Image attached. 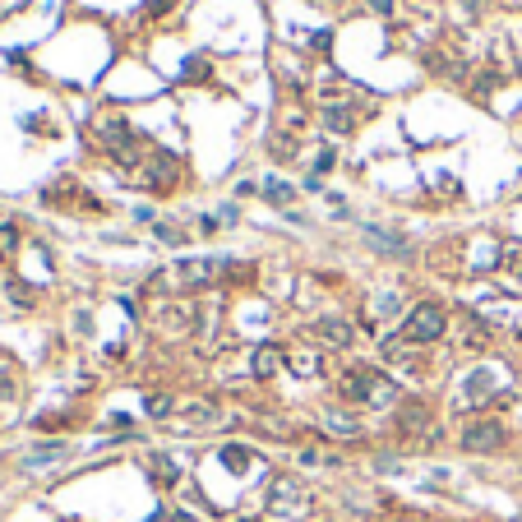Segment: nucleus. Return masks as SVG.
<instances>
[{"mask_svg": "<svg viewBox=\"0 0 522 522\" xmlns=\"http://www.w3.org/2000/svg\"><path fill=\"white\" fill-rule=\"evenodd\" d=\"M323 430H328V434H342V439H356V434H361V425H356L352 416H342V412H328V416H323Z\"/></svg>", "mask_w": 522, "mask_h": 522, "instance_id": "12", "label": "nucleus"}, {"mask_svg": "<svg viewBox=\"0 0 522 522\" xmlns=\"http://www.w3.org/2000/svg\"><path fill=\"white\" fill-rule=\"evenodd\" d=\"M282 365H287V352H282V347H273V342H263L259 352L250 356V370H254L259 379H268V374H277Z\"/></svg>", "mask_w": 522, "mask_h": 522, "instance_id": "8", "label": "nucleus"}, {"mask_svg": "<svg viewBox=\"0 0 522 522\" xmlns=\"http://www.w3.org/2000/svg\"><path fill=\"white\" fill-rule=\"evenodd\" d=\"M222 462H227L231 472H245L250 467V448L245 444H222Z\"/></svg>", "mask_w": 522, "mask_h": 522, "instance_id": "15", "label": "nucleus"}, {"mask_svg": "<svg viewBox=\"0 0 522 522\" xmlns=\"http://www.w3.org/2000/svg\"><path fill=\"white\" fill-rule=\"evenodd\" d=\"M148 472L157 476V485H176V481H181V467H176L167 453H148Z\"/></svg>", "mask_w": 522, "mask_h": 522, "instance_id": "10", "label": "nucleus"}, {"mask_svg": "<svg viewBox=\"0 0 522 522\" xmlns=\"http://www.w3.org/2000/svg\"><path fill=\"white\" fill-rule=\"evenodd\" d=\"M19 250V227L14 222H0V259H10Z\"/></svg>", "mask_w": 522, "mask_h": 522, "instance_id": "19", "label": "nucleus"}, {"mask_svg": "<svg viewBox=\"0 0 522 522\" xmlns=\"http://www.w3.org/2000/svg\"><path fill=\"white\" fill-rule=\"evenodd\" d=\"M462 448L467 453H494V448H504V425L499 421H472L462 430Z\"/></svg>", "mask_w": 522, "mask_h": 522, "instance_id": "4", "label": "nucleus"}, {"mask_svg": "<svg viewBox=\"0 0 522 522\" xmlns=\"http://www.w3.org/2000/svg\"><path fill=\"white\" fill-rule=\"evenodd\" d=\"M333 162H338V157H333V153H319V162H314V171H319V176H323V171L333 167Z\"/></svg>", "mask_w": 522, "mask_h": 522, "instance_id": "25", "label": "nucleus"}, {"mask_svg": "<svg viewBox=\"0 0 522 522\" xmlns=\"http://www.w3.org/2000/svg\"><path fill=\"white\" fill-rule=\"evenodd\" d=\"M342 398H347V402H365V407H384V402L398 398V388L388 384L379 370L352 365L347 374H342Z\"/></svg>", "mask_w": 522, "mask_h": 522, "instance_id": "1", "label": "nucleus"}, {"mask_svg": "<svg viewBox=\"0 0 522 522\" xmlns=\"http://www.w3.org/2000/svg\"><path fill=\"white\" fill-rule=\"evenodd\" d=\"M143 412L153 416V421H167V416H176V402H171L167 393H153V398L143 402Z\"/></svg>", "mask_w": 522, "mask_h": 522, "instance_id": "17", "label": "nucleus"}, {"mask_svg": "<svg viewBox=\"0 0 522 522\" xmlns=\"http://www.w3.org/2000/svg\"><path fill=\"white\" fill-rule=\"evenodd\" d=\"M305 513H310L305 485H301L296 476H277L273 490H268V518H277V522H301Z\"/></svg>", "mask_w": 522, "mask_h": 522, "instance_id": "2", "label": "nucleus"}, {"mask_svg": "<svg viewBox=\"0 0 522 522\" xmlns=\"http://www.w3.org/2000/svg\"><path fill=\"white\" fill-rule=\"evenodd\" d=\"M245 522H259V518H245Z\"/></svg>", "mask_w": 522, "mask_h": 522, "instance_id": "28", "label": "nucleus"}, {"mask_svg": "<svg viewBox=\"0 0 522 522\" xmlns=\"http://www.w3.org/2000/svg\"><path fill=\"white\" fill-rule=\"evenodd\" d=\"M217 421H222V412L208 407V402H185L176 412V425H217Z\"/></svg>", "mask_w": 522, "mask_h": 522, "instance_id": "9", "label": "nucleus"}, {"mask_svg": "<svg viewBox=\"0 0 522 522\" xmlns=\"http://www.w3.org/2000/svg\"><path fill=\"white\" fill-rule=\"evenodd\" d=\"M485 393H490V370H476L467 379V398H485Z\"/></svg>", "mask_w": 522, "mask_h": 522, "instance_id": "20", "label": "nucleus"}, {"mask_svg": "<svg viewBox=\"0 0 522 522\" xmlns=\"http://www.w3.org/2000/svg\"><path fill=\"white\" fill-rule=\"evenodd\" d=\"M314 338H319L323 347H338V352H342V347H352V323H347V319H333V314H328V319L314 323Z\"/></svg>", "mask_w": 522, "mask_h": 522, "instance_id": "7", "label": "nucleus"}, {"mask_svg": "<svg viewBox=\"0 0 522 522\" xmlns=\"http://www.w3.org/2000/svg\"><path fill=\"white\" fill-rule=\"evenodd\" d=\"M444 328H448V314L444 305H416L412 314H407V323H402V338L407 342H439L444 338Z\"/></svg>", "mask_w": 522, "mask_h": 522, "instance_id": "3", "label": "nucleus"}, {"mask_svg": "<svg viewBox=\"0 0 522 522\" xmlns=\"http://www.w3.org/2000/svg\"><path fill=\"white\" fill-rule=\"evenodd\" d=\"M323 125L338 130V134H347V130H352V111H347V107H328V111H323Z\"/></svg>", "mask_w": 522, "mask_h": 522, "instance_id": "18", "label": "nucleus"}, {"mask_svg": "<svg viewBox=\"0 0 522 522\" xmlns=\"http://www.w3.org/2000/svg\"><path fill=\"white\" fill-rule=\"evenodd\" d=\"M171 5H176V0H153V10H171Z\"/></svg>", "mask_w": 522, "mask_h": 522, "instance_id": "27", "label": "nucleus"}, {"mask_svg": "<svg viewBox=\"0 0 522 522\" xmlns=\"http://www.w3.org/2000/svg\"><path fill=\"white\" fill-rule=\"evenodd\" d=\"M176 522H199V518H194V513H185V508H181V513H176Z\"/></svg>", "mask_w": 522, "mask_h": 522, "instance_id": "26", "label": "nucleus"}, {"mask_svg": "<svg viewBox=\"0 0 522 522\" xmlns=\"http://www.w3.org/2000/svg\"><path fill=\"white\" fill-rule=\"evenodd\" d=\"M97 134L107 139V143L116 148V153H125V143H130V130H125V121H121V116H111V121H102V125H97Z\"/></svg>", "mask_w": 522, "mask_h": 522, "instance_id": "11", "label": "nucleus"}, {"mask_svg": "<svg viewBox=\"0 0 522 522\" xmlns=\"http://www.w3.org/2000/svg\"><path fill=\"white\" fill-rule=\"evenodd\" d=\"M425 421H430V412H425V402H407V407H402V421H398V425H402V430H425Z\"/></svg>", "mask_w": 522, "mask_h": 522, "instance_id": "13", "label": "nucleus"}, {"mask_svg": "<svg viewBox=\"0 0 522 522\" xmlns=\"http://www.w3.org/2000/svg\"><path fill=\"white\" fill-rule=\"evenodd\" d=\"M176 171H181V162H176L171 153H153V162L139 171V181H143V190H171Z\"/></svg>", "mask_w": 522, "mask_h": 522, "instance_id": "5", "label": "nucleus"}, {"mask_svg": "<svg viewBox=\"0 0 522 522\" xmlns=\"http://www.w3.org/2000/svg\"><path fill=\"white\" fill-rule=\"evenodd\" d=\"M263 194H268V203H277V208H292L296 190L287 181H263Z\"/></svg>", "mask_w": 522, "mask_h": 522, "instance_id": "14", "label": "nucleus"}, {"mask_svg": "<svg viewBox=\"0 0 522 522\" xmlns=\"http://www.w3.org/2000/svg\"><path fill=\"white\" fill-rule=\"evenodd\" d=\"M504 263H508V273L522 282V250H504Z\"/></svg>", "mask_w": 522, "mask_h": 522, "instance_id": "24", "label": "nucleus"}, {"mask_svg": "<svg viewBox=\"0 0 522 522\" xmlns=\"http://www.w3.org/2000/svg\"><path fill=\"white\" fill-rule=\"evenodd\" d=\"M157 241H162V245H181V241H185V231L181 227H176V222H157Z\"/></svg>", "mask_w": 522, "mask_h": 522, "instance_id": "22", "label": "nucleus"}, {"mask_svg": "<svg viewBox=\"0 0 522 522\" xmlns=\"http://www.w3.org/2000/svg\"><path fill=\"white\" fill-rule=\"evenodd\" d=\"M176 273H181V287L194 292V287H208V282L222 273V259H185Z\"/></svg>", "mask_w": 522, "mask_h": 522, "instance_id": "6", "label": "nucleus"}, {"mask_svg": "<svg viewBox=\"0 0 522 522\" xmlns=\"http://www.w3.org/2000/svg\"><path fill=\"white\" fill-rule=\"evenodd\" d=\"M370 241H374L379 250H388V254H407V245H402V241H393L388 231H370Z\"/></svg>", "mask_w": 522, "mask_h": 522, "instance_id": "23", "label": "nucleus"}, {"mask_svg": "<svg viewBox=\"0 0 522 522\" xmlns=\"http://www.w3.org/2000/svg\"><path fill=\"white\" fill-rule=\"evenodd\" d=\"M65 453V444H42V448H32V458H28V467H42V462H56Z\"/></svg>", "mask_w": 522, "mask_h": 522, "instance_id": "21", "label": "nucleus"}, {"mask_svg": "<svg viewBox=\"0 0 522 522\" xmlns=\"http://www.w3.org/2000/svg\"><path fill=\"white\" fill-rule=\"evenodd\" d=\"M287 365L310 379V374H319V356H314V352H292V356H287Z\"/></svg>", "mask_w": 522, "mask_h": 522, "instance_id": "16", "label": "nucleus"}]
</instances>
